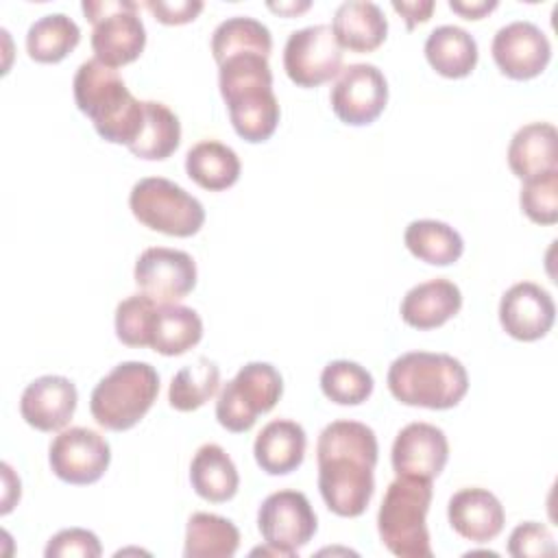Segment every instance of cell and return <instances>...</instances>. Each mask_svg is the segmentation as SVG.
I'll use <instances>...</instances> for the list:
<instances>
[{
    "instance_id": "obj_2",
    "label": "cell",
    "mask_w": 558,
    "mask_h": 558,
    "mask_svg": "<svg viewBox=\"0 0 558 558\" xmlns=\"http://www.w3.org/2000/svg\"><path fill=\"white\" fill-rule=\"evenodd\" d=\"M218 87L235 133L251 144L270 140L281 109L272 92L268 57L257 52L227 57L218 63Z\"/></svg>"
},
{
    "instance_id": "obj_36",
    "label": "cell",
    "mask_w": 558,
    "mask_h": 558,
    "mask_svg": "<svg viewBox=\"0 0 558 558\" xmlns=\"http://www.w3.org/2000/svg\"><path fill=\"white\" fill-rule=\"evenodd\" d=\"M519 203L532 222L554 225L558 220V170L525 179Z\"/></svg>"
},
{
    "instance_id": "obj_5",
    "label": "cell",
    "mask_w": 558,
    "mask_h": 558,
    "mask_svg": "<svg viewBox=\"0 0 558 558\" xmlns=\"http://www.w3.org/2000/svg\"><path fill=\"white\" fill-rule=\"evenodd\" d=\"M432 495V480L397 475L388 484L377 512V530L390 554L399 558H432L425 521Z\"/></svg>"
},
{
    "instance_id": "obj_37",
    "label": "cell",
    "mask_w": 558,
    "mask_h": 558,
    "mask_svg": "<svg viewBox=\"0 0 558 558\" xmlns=\"http://www.w3.org/2000/svg\"><path fill=\"white\" fill-rule=\"evenodd\" d=\"M100 554H102V547H100L98 536L83 527H68V530L57 532L44 549L46 558H68V556L70 558L72 556L98 558Z\"/></svg>"
},
{
    "instance_id": "obj_9",
    "label": "cell",
    "mask_w": 558,
    "mask_h": 558,
    "mask_svg": "<svg viewBox=\"0 0 558 558\" xmlns=\"http://www.w3.org/2000/svg\"><path fill=\"white\" fill-rule=\"evenodd\" d=\"M281 395V373L268 362H248L220 388L216 418L233 434L248 432L259 414H266L277 405Z\"/></svg>"
},
{
    "instance_id": "obj_30",
    "label": "cell",
    "mask_w": 558,
    "mask_h": 558,
    "mask_svg": "<svg viewBox=\"0 0 558 558\" xmlns=\"http://www.w3.org/2000/svg\"><path fill=\"white\" fill-rule=\"evenodd\" d=\"M181 144V122L159 100H144V124L129 150L146 161L168 159Z\"/></svg>"
},
{
    "instance_id": "obj_40",
    "label": "cell",
    "mask_w": 558,
    "mask_h": 558,
    "mask_svg": "<svg viewBox=\"0 0 558 558\" xmlns=\"http://www.w3.org/2000/svg\"><path fill=\"white\" fill-rule=\"evenodd\" d=\"M434 0H392V9L405 20V26L408 31H412L416 24L421 22H427L432 17V11H434Z\"/></svg>"
},
{
    "instance_id": "obj_1",
    "label": "cell",
    "mask_w": 558,
    "mask_h": 558,
    "mask_svg": "<svg viewBox=\"0 0 558 558\" xmlns=\"http://www.w3.org/2000/svg\"><path fill=\"white\" fill-rule=\"evenodd\" d=\"M379 447L375 432L360 421L329 423L316 442L318 490L338 517H360L375 493Z\"/></svg>"
},
{
    "instance_id": "obj_16",
    "label": "cell",
    "mask_w": 558,
    "mask_h": 558,
    "mask_svg": "<svg viewBox=\"0 0 558 558\" xmlns=\"http://www.w3.org/2000/svg\"><path fill=\"white\" fill-rule=\"evenodd\" d=\"M390 460L399 477L434 480L442 473L449 460L447 436L432 423H410L397 434Z\"/></svg>"
},
{
    "instance_id": "obj_11",
    "label": "cell",
    "mask_w": 558,
    "mask_h": 558,
    "mask_svg": "<svg viewBox=\"0 0 558 558\" xmlns=\"http://www.w3.org/2000/svg\"><path fill=\"white\" fill-rule=\"evenodd\" d=\"M257 527L266 545L277 547L286 558L312 541L318 521L310 499L299 490H277L257 510Z\"/></svg>"
},
{
    "instance_id": "obj_35",
    "label": "cell",
    "mask_w": 558,
    "mask_h": 558,
    "mask_svg": "<svg viewBox=\"0 0 558 558\" xmlns=\"http://www.w3.org/2000/svg\"><path fill=\"white\" fill-rule=\"evenodd\" d=\"M159 303L144 292L131 294L116 307V336L126 347H150Z\"/></svg>"
},
{
    "instance_id": "obj_20",
    "label": "cell",
    "mask_w": 558,
    "mask_h": 558,
    "mask_svg": "<svg viewBox=\"0 0 558 558\" xmlns=\"http://www.w3.org/2000/svg\"><path fill=\"white\" fill-rule=\"evenodd\" d=\"M462 307V292L449 279H429L410 288L401 301L399 314L405 325L427 331L445 325Z\"/></svg>"
},
{
    "instance_id": "obj_27",
    "label": "cell",
    "mask_w": 558,
    "mask_h": 558,
    "mask_svg": "<svg viewBox=\"0 0 558 558\" xmlns=\"http://www.w3.org/2000/svg\"><path fill=\"white\" fill-rule=\"evenodd\" d=\"M403 242L408 251L432 266H449L456 264L464 253L462 235L442 220H412L405 227Z\"/></svg>"
},
{
    "instance_id": "obj_23",
    "label": "cell",
    "mask_w": 558,
    "mask_h": 558,
    "mask_svg": "<svg viewBox=\"0 0 558 558\" xmlns=\"http://www.w3.org/2000/svg\"><path fill=\"white\" fill-rule=\"evenodd\" d=\"M331 31L340 48L373 52L386 41L388 20L379 4L368 0H349L336 9Z\"/></svg>"
},
{
    "instance_id": "obj_38",
    "label": "cell",
    "mask_w": 558,
    "mask_h": 558,
    "mask_svg": "<svg viewBox=\"0 0 558 558\" xmlns=\"http://www.w3.org/2000/svg\"><path fill=\"white\" fill-rule=\"evenodd\" d=\"M508 554L514 558L525 556H554L556 543L547 525L538 521H525L517 525L508 538Z\"/></svg>"
},
{
    "instance_id": "obj_32",
    "label": "cell",
    "mask_w": 558,
    "mask_h": 558,
    "mask_svg": "<svg viewBox=\"0 0 558 558\" xmlns=\"http://www.w3.org/2000/svg\"><path fill=\"white\" fill-rule=\"evenodd\" d=\"M272 37L270 31L255 17L233 15L220 22L211 33V54L216 65L231 54L257 52L270 57Z\"/></svg>"
},
{
    "instance_id": "obj_29",
    "label": "cell",
    "mask_w": 558,
    "mask_h": 558,
    "mask_svg": "<svg viewBox=\"0 0 558 558\" xmlns=\"http://www.w3.org/2000/svg\"><path fill=\"white\" fill-rule=\"evenodd\" d=\"M240 547L233 521L214 512H194L185 527V558H231Z\"/></svg>"
},
{
    "instance_id": "obj_17",
    "label": "cell",
    "mask_w": 558,
    "mask_h": 558,
    "mask_svg": "<svg viewBox=\"0 0 558 558\" xmlns=\"http://www.w3.org/2000/svg\"><path fill=\"white\" fill-rule=\"evenodd\" d=\"M556 305L551 294L532 281L510 286L499 301V323L508 336L521 342H534L551 329Z\"/></svg>"
},
{
    "instance_id": "obj_42",
    "label": "cell",
    "mask_w": 558,
    "mask_h": 558,
    "mask_svg": "<svg viewBox=\"0 0 558 558\" xmlns=\"http://www.w3.org/2000/svg\"><path fill=\"white\" fill-rule=\"evenodd\" d=\"M312 4L307 2V0H303V2H268V9L270 11H275V13H279V15H288V17H294V15H299V13H303V11H307Z\"/></svg>"
},
{
    "instance_id": "obj_26",
    "label": "cell",
    "mask_w": 558,
    "mask_h": 558,
    "mask_svg": "<svg viewBox=\"0 0 558 558\" xmlns=\"http://www.w3.org/2000/svg\"><path fill=\"white\" fill-rule=\"evenodd\" d=\"M240 157L222 142L205 140L194 144L185 155L187 177L209 192H222L240 179Z\"/></svg>"
},
{
    "instance_id": "obj_4",
    "label": "cell",
    "mask_w": 558,
    "mask_h": 558,
    "mask_svg": "<svg viewBox=\"0 0 558 558\" xmlns=\"http://www.w3.org/2000/svg\"><path fill=\"white\" fill-rule=\"evenodd\" d=\"M386 384L403 405L449 410L464 399L469 375L462 362L449 353L408 351L392 360Z\"/></svg>"
},
{
    "instance_id": "obj_41",
    "label": "cell",
    "mask_w": 558,
    "mask_h": 558,
    "mask_svg": "<svg viewBox=\"0 0 558 558\" xmlns=\"http://www.w3.org/2000/svg\"><path fill=\"white\" fill-rule=\"evenodd\" d=\"M449 9L464 20H482L497 9V0H449Z\"/></svg>"
},
{
    "instance_id": "obj_22",
    "label": "cell",
    "mask_w": 558,
    "mask_h": 558,
    "mask_svg": "<svg viewBox=\"0 0 558 558\" xmlns=\"http://www.w3.org/2000/svg\"><path fill=\"white\" fill-rule=\"evenodd\" d=\"M508 166L521 181L558 170V131L549 122L523 124L508 144Z\"/></svg>"
},
{
    "instance_id": "obj_31",
    "label": "cell",
    "mask_w": 558,
    "mask_h": 558,
    "mask_svg": "<svg viewBox=\"0 0 558 558\" xmlns=\"http://www.w3.org/2000/svg\"><path fill=\"white\" fill-rule=\"evenodd\" d=\"M78 41L81 28L72 17L65 13H48L28 26L26 52L37 63H59Z\"/></svg>"
},
{
    "instance_id": "obj_10",
    "label": "cell",
    "mask_w": 558,
    "mask_h": 558,
    "mask_svg": "<svg viewBox=\"0 0 558 558\" xmlns=\"http://www.w3.org/2000/svg\"><path fill=\"white\" fill-rule=\"evenodd\" d=\"M283 70L299 87H318L342 70V48L331 26L314 24L288 35L283 46Z\"/></svg>"
},
{
    "instance_id": "obj_12",
    "label": "cell",
    "mask_w": 558,
    "mask_h": 558,
    "mask_svg": "<svg viewBox=\"0 0 558 558\" xmlns=\"http://www.w3.org/2000/svg\"><path fill=\"white\" fill-rule=\"evenodd\" d=\"M329 102L336 118L349 126L375 122L388 102V81L373 63H351L340 70Z\"/></svg>"
},
{
    "instance_id": "obj_6",
    "label": "cell",
    "mask_w": 558,
    "mask_h": 558,
    "mask_svg": "<svg viewBox=\"0 0 558 558\" xmlns=\"http://www.w3.org/2000/svg\"><path fill=\"white\" fill-rule=\"evenodd\" d=\"M159 395V375L148 362H120L92 390L89 412L109 432L135 427Z\"/></svg>"
},
{
    "instance_id": "obj_39",
    "label": "cell",
    "mask_w": 558,
    "mask_h": 558,
    "mask_svg": "<svg viewBox=\"0 0 558 558\" xmlns=\"http://www.w3.org/2000/svg\"><path fill=\"white\" fill-rule=\"evenodd\" d=\"M146 9L155 15V20H159L161 24L168 26H179V24H187L192 20L198 17V13L203 11V2L201 0H174V2H166V0H148Z\"/></svg>"
},
{
    "instance_id": "obj_19",
    "label": "cell",
    "mask_w": 558,
    "mask_h": 558,
    "mask_svg": "<svg viewBox=\"0 0 558 558\" xmlns=\"http://www.w3.org/2000/svg\"><path fill=\"white\" fill-rule=\"evenodd\" d=\"M447 517L451 530L471 543H488L497 538L506 523L501 501L488 488L480 486L453 493L447 506Z\"/></svg>"
},
{
    "instance_id": "obj_8",
    "label": "cell",
    "mask_w": 558,
    "mask_h": 558,
    "mask_svg": "<svg viewBox=\"0 0 558 558\" xmlns=\"http://www.w3.org/2000/svg\"><path fill=\"white\" fill-rule=\"evenodd\" d=\"M92 22L94 59L109 68L133 63L146 46V28L140 17V4L131 0H85L81 4Z\"/></svg>"
},
{
    "instance_id": "obj_15",
    "label": "cell",
    "mask_w": 558,
    "mask_h": 558,
    "mask_svg": "<svg viewBox=\"0 0 558 558\" xmlns=\"http://www.w3.org/2000/svg\"><path fill=\"white\" fill-rule=\"evenodd\" d=\"M490 52L504 76L527 81L547 68L551 59V44L536 24L517 20L495 33Z\"/></svg>"
},
{
    "instance_id": "obj_18",
    "label": "cell",
    "mask_w": 558,
    "mask_h": 558,
    "mask_svg": "<svg viewBox=\"0 0 558 558\" xmlns=\"http://www.w3.org/2000/svg\"><path fill=\"white\" fill-rule=\"evenodd\" d=\"M78 392L63 375H41L33 379L20 397L22 418L39 432H59L74 416Z\"/></svg>"
},
{
    "instance_id": "obj_28",
    "label": "cell",
    "mask_w": 558,
    "mask_h": 558,
    "mask_svg": "<svg viewBox=\"0 0 558 558\" xmlns=\"http://www.w3.org/2000/svg\"><path fill=\"white\" fill-rule=\"evenodd\" d=\"M203 338V320L201 316L185 305L163 303L157 307L150 349L161 355H183L192 347H196Z\"/></svg>"
},
{
    "instance_id": "obj_34",
    "label": "cell",
    "mask_w": 558,
    "mask_h": 558,
    "mask_svg": "<svg viewBox=\"0 0 558 558\" xmlns=\"http://www.w3.org/2000/svg\"><path fill=\"white\" fill-rule=\"evenodd\" d=\"M373 375L357 362L333 360L320 373L323 395L338 405H360L373 392Z\"/></svg>"
},
{
    "instance_id": "obj_24",
    "label": "cell",
    "mask_w": 558,
    "mask_h": 558,
    "mask_svg": "<svg viewBox=\"0 0 558 558\" xmlns=\"http://www.w3.org/2000/svg\"><path fill=\"white\" fill-rule=\"evenodd\" d=\"M190 484L205 501L222 504L238 493L240 475L233 460L220 445L205 442L196 449L190 462Z\"/></svg>"
},
{
    "instance_id": "obj_7",
    "label": "cell",
    "mask_w": 558,
    "mask_h": 558,
    "mask_svg": "<svg viewBox=\"0 0 558 558\" xmlns=\"http://www.w3.org/2000/svg\"><path fill=\"white\" fill-rule=\"evenodd\" d=\"M129 207L144 227L174 238H190L205 222L203 203L163 177L140 179L131 187Z\"/></svg>"
},
{
    "instance_id": "obj_25",
    "label": "cell",
    "mask_w": 558,
    "mask_h": 558,
    "mask_svg": "<svg viewBox=\"0 0 558 558\" xmlns=\"http://www.w3.org/2000/svg\"><path fill=\"white\" fill-rule=\"evenodd\" d=\"M427 63L445 78H464L477 65V41L456 24L436 26L425 39Z\"/></svg>"
},
{
    "instance_id": "obj_3",
    "label": "cell",
    "mask_w": 558,
    "mask_h": 558,
    "mask_svg": "<svg viewBox=\"0 0 558 558\" xmlns=\"http://www.w3.org/2000/svg\"><path fill=\"white\" fill-rule=\"evenodd\" d=\"M72 89L78 111L92 120L105 142L126 148L135 142L144 124V100L129 92L118 70L87 59L78 65Z\"/></svg>"
},
{
    "instance_id": "obj_33",
    "label": "cell",
    "mask_w": 558,
    "mask_h": 558,
    "mask_svg": "<svg viewBox=\"0 0 558 558\" xmlns=\"http://www.w3.org/2000/svg\"><path fill=\"white\" fill-rule=\"evenodd\" d=\"M220 386V368L209 357H198L196 362L177 371L168 388V401L179 412H194L205 405Z\"/></svg>"
},
{
    "instance_id": "obj_14",
    "label": "cell",
    "mask_w": 558,
    "mask_h": 558,
    "mask_svg": "<svg viewBox=\"0 0 558 558\" xmlns=\"http://www.w3.org/2000/svg\"><path fill=\"white\" fill-rule=\"evenodd\" d=\"M133 279L146 296L163 303L185 299L196 286V262L190 253L168 246H150L140 253Z\"/></svg>"
},
{
    "instance_id": "obj_21",
    "label": "cell",
    "mask_w": 558,
    "mask_h": 558,
    "mask_svg": "<svg viewBox=\"0 0 558 558\" xmlns=\"http://www.w3.org/2000/svg\"><path fill=\"white\" fill-rule=\"evenodd\" d=\"M305 429L290 418H277L262 427L255 438L253 456L268 475H288L296 471L305 458Z\"/></svg>"
},
{
    "instance_id": "obj_13",
    "label": "cell",
    "mask_w": 558,
    "mask_h": 558,
    "mask_svg": "<svg viewBox=\"0 0 558 558\" xmlns=\"http://www.w3.org/2000/svg\"><path fill=\"white\" fill-rule=\"evenodd\" d=\"M48 462L61 482L87 486L109 469L111 447L105 436L89 427H70L52 438Z\"/></svg>"
}]
</instances>
